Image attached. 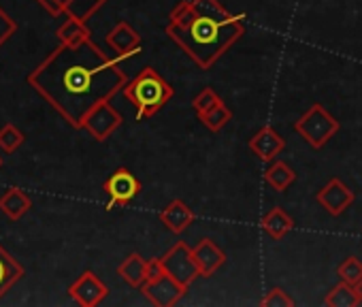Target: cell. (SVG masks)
<instances>
[{"label": "cell", "mask_w": 362, "mask_h": 307, "mask_svg": "<svg viewBox=\"0 0 362 307\" xmlns=\"http://www.w3.org/2000/svg\"><path fill=\"white\" fill-rule=\"evenodd\" d=\"M28 83L73 126L81 128L86 115L111 100L128 83L115 58H109L92 39L54 50L30 75Z\"/></svg>", "instance_id": "6da1fadb"}, {"label": "cell", "mask_w": 362, "mask_h": 307, "mask_svg": "<svg viewBox=\"0 0 362 307\" xmlns=\"http://www.w3.org/2000/svg\"><path fill=\"white\" fill-rule=\"evenodd\" d=\"M243 20L220 0H181L168 16L166 35L207 71L245 35Z\"/></svg>", "instance_id": "7a4b0ae2"}, {"label": "cell", "mask_w": 362, "mask_h": 307, "mask_svg": "<svg viewBox=\"0 0 362 307\" xmlns=\"http://www.w3.org/2000/svg\"><path fill=\"white\" fill-rule=\"evenodd\" d=\"M122 92L134 105L139 122L156 115L175 96V90L170 88V83L151 66H145L132 81L124 86Z\"/></svg>", "instance_id": "3957f363"}, {"label": "cell", "mask_w": 362, "mask_h": 307, "mask_svg": "<svg viewBox=\"0 0 362 307\" xmlns=\"http://www.w3.org/2000/svg\"><path fill=\"white\" fill-rule=\"evenodd\" d=\"M294 130L305 139L309 147L320 149L337 134L339 122L320 103H315L294 122Z\"/></svg>", "instance_id": "277c9868"}, {"label": "cell", "mask_w": 362, "mask_h": 307, "mask_svg": "<svg viewBox=\"0 0 362 307\" xmlns=\"http://www.w3.org/2000/svg\"><path fill=\"white\" fill-rule=\"evenodd\" d=\"M162 260H164L166 273H168L175 282H179L181 286L190 288V286L194 284V279L201 277V269H199V262H197V258H194V252H192V248H188L184 241L175 243V245L162 256Z\"/></svg>", "instance_id": "5b68a950"}, {"label": "cell", "mask_w": 362, "mask_h": 307, "mask_svg": "<svg viewBox=\"0 0 362 307\" xmlns=\"http://www.w3.org/2000/svg\"><path fill=\"white\" fill-rule=\"evenodd\" d=\"M141 182L139 178L130 171V169H115L109 180L103 184L105 195L109 197L107 209H115L119 205H128L130 201H134L141 192Z\"/></svg>", "instance_id": "8992f818"}, {"label": "cell", "mask_w": 362, "mask_h": 307, "mask_svg": "<svg viewBox=\"0 0 362 307\" xmlns=\"http://www.w3.org/2000/svg\"><path fill=\"white\" fill-rule=\"evenodd\" d=\"M122 126V115L119 111L109 103H100L96 105L83 120V130H88V134L96 141H107L117 128Z\"/></svg>", "instance_id": "52a82bcc"}, {"label": "cell", "mask_w": 362, "mask_h": 307, "mask_svg": "<svg viewBox=\"0 0 362 307\" xmlns=\"http://www.w3.org/2000/svg\"><path fill=\"white\" fill-rule=\"evenodd\" d=\"M69 294L81 307H96V305H100L107 299L109 288H107V284L94 271H83L69 286Z\"/></svg>", "instance_id": "ba28073f"}, {"label": "cell", "mask_w": 362, "mask_h": 307, "mask_svg": "<svg viewBox=\"0 0 362 307\" xmlns=\"http://www.w3.org/2000/svg\"><path fill=\"white\" fill-rule=\"evenodd\" d=\"M143 296L156 305V307H173L181 301V296L186 294V286H181L179 282H175L168 273L160 279H153V282H145L141 288Z\"/></svg>", "instance_id": "9c48e42d"}, {"label": "cell", "mask_w": 362, "mask_h": 307, "mask_svg": "<svg viewBox=\"0 0 362 307\" xmlns=\"http://www.w3.org/2000/svg\"><path fill=\"white\" fill-rule=\"evenodd\" d=\"M107 45L111 47L113 58L117 62H122V60H128V58L136 56L141 52L143 41H141L139 33L128 22H117L107 35Z\"/></svg>", "instance_id": "30bf717a"}, {"label": "cell", "mask_w": 362, "mask_h": 307, "mask_svg": "<svg viewBox=\"0 0 362 307\" xmlns=\"http://www.w3.org/2000/svg\"><path fill=\"white\" fill-rule=\"evenodd\" d=\"M315 201L322 209H326L330 216H341L347 207L354 203V192L347 184H343L339 178H332L326 186H322L315 195Z\"/></svg>", "instance_id": "8fae6325"}, {"label": "cell", "mask_w": 362, "mask_h": 307, "mask_svg": "<svg viewBox=\"0 0 362 307\" xmlns=\"http://www.w3.org/2000/svg\"><path fill=\"white\" fill-rule=\"evenodd\" d=\"M250 149L254 151V156H258L264 163H273L275 156L284 151L286 139L273 128V126H262L252 139H250Z\"/></svg>", "instance_id": "7c38bea8"}, {"label": "cell", "mask_w": 362, "mask_h": 307, "mask_svg": "<svg viewBox=\"0 0 362 307\" xmlns=\"http://www.w3.org/2000/svg\"><path fill=\"white\" fill-rule=\"evenodd\" d=\"M194 258L199 262V269H201V277H211L218 269L224 267L226 262V252L211 239H203L199 241L194 248Z\"/></svg>", "instance_id": "4fadbf2b"}, {"label": "cell", "mask_w": 362, "mask_h": 307, "mask_svg": "<svg viewBox=\"0 0 362 307\" xmlns=\"http://www.w3.org/2000/svg\"><path fill=\"white\" fill-rule=\"evenodd\" d=\"M160 222L170 231V233H175V235H179V233H184L192 222H194V212L181 201V199H175V201H170L162 212H160Z\"/></svg>", "instance_id": "5bb4252c"}, {"label": "cell", "mask_w": 362, "mask_h": 307, "mask_svg": "<svg viewBox=\"0 0 362 307\" xmlns=\"http://www.w3.org/2000/svg\"><path fill=\"white\" fill-rule=\"evenodd\" d=\"M260 226L271 239H284L294 228V220H292V216H288V212L284 207H273L271 212H267L262 216Z\"/></svg>", "instance_id": "9a60e30c"}, {"label": "cell", "mask_w": 362, "mask_h": 307, "mask_svg": "<svg viewBox=\"0 0 362 307\" xmlns=\"http://www.w3.org/2000/svg\"><path fill=\"white\" fill-rule=\"evenodd\" d=\"M22 277H24V267L0 245V299H3Z\"/></svg>", "instance_id": "2e32d148"}, {"label": "cell", "mask_w": 362, "mask_h": 307, "mask_svg": "<svg viewBox=\"0 0 362 307\" xmlns=\"http://www.w3.org/2000/svg\"><path fill=\"white\" fill-rule=\"evenodd\" d=\"M30 207H33V201L20 188H9L3 197H0V212H3L9 220H20Z\"/></svg>", "instance_id": "e0dca14e"}, {"label": "cell", "mask_w": 362, "mask_h": 307, "mask_svg": "<svg viewBox=\"0 0 362 307\" xmlns=\"http://www.w3.org/2000/svg\"><path fill=\"white\" fill-rule=\"evenodd\" d=\"M145 271H147V260L141 254H128L117 267V275L132 288H141L145 284Z\"/></svg>", "instance_id": "ac0fdd59"}, {"label": "cell", "mask_w": 362, "mask_h": 307, "mask_svg": "<svg viewBox=\"0 0 362 307\" xmlns=\"http://www.w3.org/2000/svg\"><path fill=\"white\" fill-rule=\"evenodd\" d=\"M324 303L328 307H360L362 305V296H360L356 286H351L347 282H339L337 286L330 288V292L326 294Z\"/></svg>", "instance_id": "d6986e66"}, {"label": "cell", "mask_w": 362, "mask_h": 307, "mask_svg": "<svg viewBox=\"0 0 362 307\" xmlns=\"http://www.w3.org/2000/svg\"><path fill=\"white\" fill-rule=\"evenodd\" d=\"M64 16H66V20L58 28V39H60L62 45H79V43L92 39L90 28L86 26V22H81V20H77V18H73L69 13H64Z\"/></svg>", "instance_id": "ffe728a7"}, {"label": "cell", "mask_w": 362, "mask_h": 307, "mask_svg": "<svg viewBox=\"0 0 362 307\" xmlns=\"http://www.w3.org/2000/svg\"><path fill=\"white\" fill-rule=\"evenodd\" d=\"M264 182L277 190V192H286L294 182H296V173L294 169H290L284 161H275L269 165V169L264 171Z\"/></svg>", "instance_id": "44dd1931"}, {"label": "cell", "mask_w": 362, "mask_h": 307, "mask_svg": "<svg viewBox=\"0 0 362 307\" xmlns=\"http://www.w3.org/2000/svg\"><path fill=\"white\" fill-rule=\"evenodd\" d=\"M199 120H201V124H203L207 130L220 132V130L233 120V111H230L224 103H218L214 109H209V111H205V113H199Z\"/></svg>", "instance_id": "7402d4cb"}, {"label": "cell", "mask_w": 362, "mask_h": 307, "mask_svg": "<svg viewBox=\"0 0 362 307\" xmlns=\"http://www.w3.org/2000/svg\"><path fill=\"white\" fill-rule=\"evenodd\" d=\"M337 275H339L341 282H347V284H351V286L358 288L362 284V262L356 256H349V258H345L339 265Z\"/></svg>", "instance_id": "603a6c76"}, {"label": "cell", "mask_w": 362, "mask_h": 307, "mask_svg": "<svg viewBox=\"0 0 362 307\" xmlns=\"http://www.w3.org/2000/svg\"><path fill=\"white\" fill-rule=\"evenodd\" d=\"M24 143V134L18 126L13 124H5L0 128V149L7 151V154H13L20 145Z\"/></svg>", "instance_id": "cb8c5ba5"}, {"label": "cell", "mask_w": 362, "mask_h": 307, "mask_svg": "<svg viewBox=\"0 0 362 307\" xmlns=\"http://www.w3.org/2000/svg\"><path fill=\"white\" fill-rule=\"evenodd\" d=\"M107 3V0H75V3L69 7V16L81 20V22H88L103 5Z\"/></svg>", "instance_id": "d4e9b609"}, {"label": "cell", "mask_w": 362, "mask_h": 307, "mask_svg": "<svg viewBox=\"0 0 362 307\" xmlns=\"http://www.w3.org/2000/svg\"><path fill=\"white\" fill-rule=\"evenodd\" d=\"M218 103H222V98H220V94H218L214 88H203V90L192 98V107H194L197 115H199V113H205V111H209V109H214Z\"/></svg>", "instance_id": "484cf974"}, {"label": "cell", "mask_w": 362, "mask_h": 307, "mask_svg": "<svg viewBox=\"0 0 362 307\" xmlns=\"http://www.w3.org/2000/svg\"><path fill=\"white\" fill-rule=\"evenodd\" d=\"M260 305L262 307H292L294 305V299L284 290V288H271L264 296H262V301H260Z\"/></svg>", "instance_id": "4316f807"}, {"label": "cell", "mask_w": 362, "mask_h": 307, "mask_svg": "<svg viewBox=\"0 0 362 307\" xmlns=\"http://www.w3.org/2000/svg\"><path fill=\"white\" fill-rule=\"evenodd\" d=\"M16 33H18V22L11 16H7L5 9L0 7V45L9 41Z\"/></svg>", "instance_id": "83f0119b"}, {"label": "cell", "mask_w": 362, "mask_h": 307, "mask_svg": "<svg viewBox=\"0 0 362 307\" xmlns=\"http://www.w3.org/2000/svg\"><path fill=\"white\" fill-rule=\"evenodd\" d=\"M166 275V267L162 258H151L147 260V271H145V282H153Z\"/></svg>", "instance_id": "f1b7e54d"}, {"label": "cell", "mask_w": 362, "mask_h": 307, "mask_svg": "<svg viewBox=\"0 0 362 307\" xmlns=\"http://www.w3.org/2000/svg\"><path fill=\"white\" fill-rule=\"evenodd\" d=\"M37 3L49 13V16H54V18H58V16H62V13H66V9L58 3V0H37Z\"/></svg>", "instance_id": "f546056e"}, {"label": "cell", "mask_w": 362, "mask_h": 307, "mask_svg": "<svg viewBox=\"0 0 362 307\" xmlns=\"http://www.w3.org/2000/svg\"><path fill=\"white\" fill-rule=\"evenodd\" d=\"M58 3H60V5H62V7H64L66 11H69V7H71V5L75 3V0H58Z\"/></svg>", "instance_id": "4dcf8cb0"}, {"label": "cell", "mask_w": 362, "mask_h": 307, "mask_svg": "<svg viewBox=\"0 0 362 307\" xmlns=\"http://www.w3.org/2000/svg\"><path fill=\"white\" fill-rule=\"evenodd\" d=\"M358 292H360V296H362V284L358 286Z\"/></svg>", "instance_id": "1f68e13d"}, {"label": "cell", "mask_w": 362, "mask_h": 307, "mask_svg": "<svg viewBox=\"0 0 362 307\" xmlns=\"http://www.w3.org/2000/svg\"><path fill=\"white\" fill-rule=\"evenodd\" d=\"M0 167H3V156H0Z\"/></svg>", "instance_id": "d6a6232c"}]
</instances>
